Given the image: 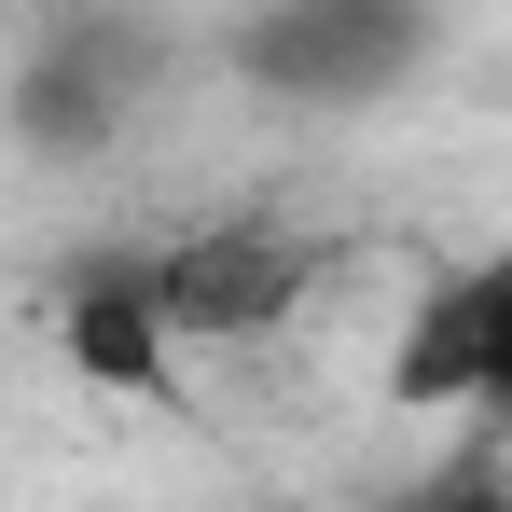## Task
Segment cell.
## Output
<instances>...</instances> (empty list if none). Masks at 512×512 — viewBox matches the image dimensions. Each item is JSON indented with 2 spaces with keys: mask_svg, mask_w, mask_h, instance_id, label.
I'll use <instances>...</instances> for the list:
<instances>
[{
  "mask_svg": "<svg viewBox=\"0 0 512 512\" xmlns=\"http://www.w3.org/2000/svg\"><path fill=\"white\" fill-rule=\"evenodd\" d=\"M429 42V0H263L236 28V70L263 97H388Z\"/></svg>",
  "mask_w": 512,
  "mask_h": 512,
  "instance_id": "obj_1",
  "label": "cell"
},
{
  "mask_svg": "<svg viewBox=\"0 0 512 512\" xmlns=\"http://www.w3.org/2000/svg\"><path fill=\"white\" fill-rule=\"evenodd\" d=\"M139 70H153V28L111 14V0H70V14H42V42H28L14 125H28L42 153H84V139H111V111L139 97Z\"/></svg>",
  "mask_w": 512,
  "mask_h": 512,
  "instance_id": "obj_2",
  "label": "cell"
},
{
  "mask_svg": "<svg viewBox=\"0 0 512 512\" xmlns=\"http://www.w3.org/2000/svg\"><path fill=\"white\" fill-rule=\"evenodd\" d=\"M153 291H167L180 346H250V333H277L305 305V250L263 236V222H208V236L153 250Z\"/></svg>",
  "mask_w": 512,
  "mask_h": 512,
  "instance_id": "obj_3",
  "label": "cell"
},
{
  "mask_svg": "<svg viewBox=\"0 0 512 512\" xmlns=\"http://www.w3.org/2000/svg\"><path fill=\"white\" fill-rule=\"evenodd\" d=\"M485 360H499V263H457L402 305V346H388V402L402 416H443V402H485Z\"/></svg>",
  "mask_w": 512,
  "mask_h": 512,
  "instance_id": "obj_4",
  "label": "cell"
},
{
  "mask_svg": "<svg viewBox=\"0 0 512 512\" xmlns=\"http://www.w3.org/2000/svg\"><path fill=\"white\" fill-rule=\"evenodd\" d=\"M56 346H70V374H97V388H125V402H167L180 319H167V291H153V263H97V277H70V305H56Z\"/></svg>",
  "mask_w": 512,
  "mask_h": 512,
  "instance_id": "obj_5",
  "label": "cell"
},
{
  "mask_svg": "<svg viewBox=\"0 0 512 512\" xmlns=\"http://www.w3.org/2000/svg\"><path fill=\"white\" fill-rule=\"evenodd\" d=\"M402 512H512V485H485V471H443V485H416Z\"/></svg>",
  "mask_w": 512,
  "mask_h": 512,
  "instance_id": "obj_6",
  "label": "cell"
},
{
  "mask_svg": "<svg viewBox=\"0 0 512 512\" xmlns=\"http://www.w3.org/2000/svg\"><path fill=\"white\" fill-rule=\"evenodd\" d=\"M485 416H512V263H499V360H485Z\"/></svg>",
  "mask_w": 512,
  "mask_h": 512,
  "instance_id": "obj_7",
  "label": "cell"
}]
</instances>
